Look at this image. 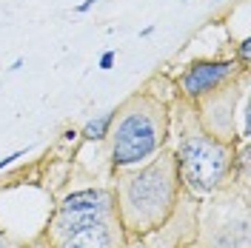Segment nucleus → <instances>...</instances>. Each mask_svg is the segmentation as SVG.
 <instances>
[{
	"label": "nucleus",
	"instance_id": "obj_1",
	"mask_svg": "<svg viewBox=\"0 0 251 248\" xmlns=\"http://www.w3.org/2000/svg\"><path fill=\"white\" fill-rule=\"evenodd\" d=\"M174 166L169 160H157L140 174L128 177L123 188V217L134 228L157 225L174 202Z\"/></svg>",
	"mask_w": 251,
	"mask_h": 248
},
{
	"label": "nucleus",
	"instance_id": "obj_2",
	"mask_svg": "<svg viewBox=\"0 0 251 248\" xmlns=\"http://www.w3.org/2000/svg\"><path fill=\"white\" fill-rule=\"evenodd\" d=\"M177 166L180 174L188 183L191 191L197 194H208L220 186V180L226 177L228 169V149L214 137L205 134H191L183 140L180 154H177Z\"/></svg>",
	"mask_w": 251,
	"mask_h": 248
},
{
	"label": "nucleus",
	"instance_id": "obj_3",
	"mask_svg": "<svg viewBox=\"0 0 251 248\" xmlns=\"http://www.w3.org/2000/svg\"><path fill=\"white\" fill-rule=\"evenodd\" d=\"M163 143L160 137V120L149 109H128L117 120L114 128V166H134L154 154L157 146Z\"/></svg>",
	"mask_w": 251,
	"mask_h": 248
},
{
	"label": "nucleus",
	"instance_id": "obj_4",
	"mask_svg": "<svg viewBox=\"0 0 251 248\" xmlns=\"http://www.w3.org/2000/svg\"><path fill=\"white\" fill-rule=\"evenodd\" d=\"M111 205L114 197L103 188H86L77 194H69L60 205V217H57V234H72L83 228V225H92V223H103L111 214Z\"/></svg>",
	"mask_w": 251,
	"mask_h": 248
},
{
	"label": "nucleus",
	"instance_id": "obj_5",
	"mask_svg": "<svg viewBox=\"0 0 251 248\" xmlns=\"http://www.w3.org/2000/svg\"><path fill=\"white\" fill-rule=\"evenodd\" d=\"M231 69H234L231 63H194L186 74H183L180 86H183V92H186V94L197 97V94L214 89L223 77H228V74H231Z\"/></svg>",
	"mask_w": 251,
	"mask_h": 248
},
{
	"label": "nucleus",
	"instance_id": "obj_6",
	"mask_svg": "<svg viewBox=\"0 0 251 248\" xmlns=\"http://www.w3.org/2000/svg\"><path fill=\"white\" fill-rule=\"evenodd\" d=\"M114 237H111V228L103 223H92V225H83L77 231L66 234L60 248H111Z\"/></svg>",
	"mask_w": 251,
	"mask_h": 248
},
{
	"label": "nucleus",
	"instance_id": "obj_7",
	"mask_svg": "<svg viewBox=\"0 0 251 248\" xmlns=\"http://www.w3.org/2000/svg\"><path fill=\"white\" fill-rule=\"evenodd\" d=\"M114 120V111H106V114H100L97 120H89L86 128H83V137L86 140H103L109 134V125Z\"/></svg>",
	"mask_w": 251,
	"mask_h": 248
},
{
	"label": "nucleus",
	"instance_id": "obj_8",
	"mask_svg": "<svg viewBox=\"0 0 251 248\" xmlns=\"http://www.w3.org/2000/svg\"><path fill=\"white\" fill-rule=\"evenodd\" d=\"M111 63H114V51H106L100 57V69H111Z\"/></svg>",
	"mask_w": 251,
	"mask_h": 248
},
{
	"label": "nucleus",
	"instance_id": "obj_9",
	"mask_svg": "<svg viewBox=\"0 0 251 248\" xmlns=\"http://www.w3.org/2000/svg\"><path fill=\"white\" fill-rule=\"evenodd\" d=\"M17 157H20V151H15V154H9V157H3V160H0V171L6 169V166H9V163H15Z\"/></svg>",
	"mask_w": 251,
	"mask_h": 248
},
{
	"label": "nucleus",
	"instance_id": "obj_10",
	"mask_svg": "<svg viewBox=\"0 0 251 248\" xmlns=\"http://www.w3.org/2000/svg\"><path fill=\"white\" fill-rule=\"evenodd\" d=\"M94 3H97V0H83V3L77 6V12H89V9H92Z\"/></svg>",
	"mask_w": 251,
	"mask_h": 248
},
{
	"label": "nucleus",
	"instance_id": "obj_11",
	"mask_svg": "<svg viewBox=\"0 0 251 248\" xmlns=\"http://www.w3.org/2000/svg\"><path fill=\"white\" fill-rule=\"evenodd\" d=\"M249 51H251V40H243V46H240V54H243V57H249Z\"/></svg>",
	"mask_w": 251,
	"mask_h": 248
},
{
	"label": "nucleus",
	"instance_id": "obj_12",
	"mask_svg": "<svg viewBox=\"0 0 251 248\" xmlns=\"http://www.w3.org/2000/svg\"><path fill=\"white\" fill-rule=\"evenodd\" d=\"M0 248H15V246H12V243H9V240H6V237L0 234Z\"/></svg>",
	"mask_w": 251,
	"mask_h": 248
},
{
	"label": "nucleus",
	"instance_id": "obj_13",
	"mask_svg": "<svg viewBox=\"0 0 251 248\" xmlns=\"http://www.w3.org/2000/svg\"><path fill=\"white\" fill-rule=\"evenodd\" d=\"M134 248H143V246H134Z\"/></svg>",
	"mask_w": 251,
	"mask_h": 248
}]
</instances>
